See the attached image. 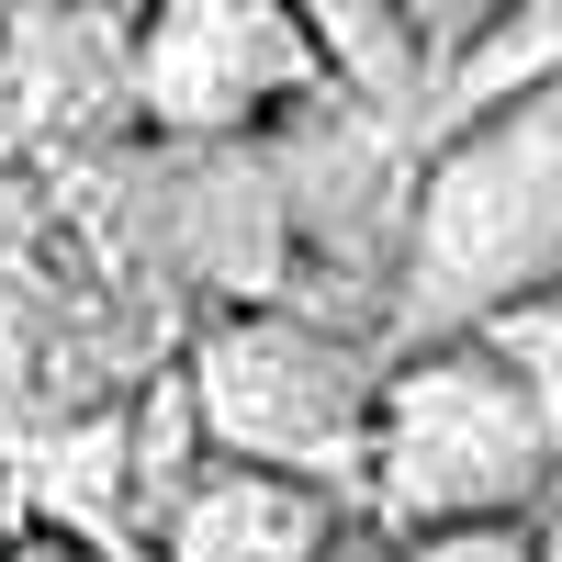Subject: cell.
<instances>
[{
  "label": "cell",
  "mask_w": 562,
  "mask_h": 562,
  "mask_svg": "<svg viewBox=\"0 0 562 562\" xmlns=\"http://www.w3.org/2000/svg\"><path fill=\"white\" fill-rule=\"evenodd\" d=\"M484 349H495V360L540 394L551 439H562V293H551V304H529V315H495V326H484Z\"/></svg>",
  "instance_id": "obj_6"
},
{
  "label": "cell",
  "mask_w": 562,
  "mask_h": 562,
  "mask_svg": "<svg viewBox=\"0 0 562 562\" xmlns=\"http://www.w3.org/2000/svg\"><path fill=\"white\" fill-rule=\"evenodd\" d=\"M338 562H383V551H371V540H338Z\"/></svg>",
  "instance_id": "obj_9"
},
{
  "label": "cell",
  "mask_w": 562,
  "mask_h": 562,
  "mask_svg": "<svg viewBox=\"0 0 562 562\" xmlns=\"http://www.w3.org/2000/svg\"><path fill=\"white\" fill-rule=\"evenodd\" d=\"M180 394L203 416V450L237 461V473H281L315 495H349L371 461V405H383V371L349 326H315L293 304H237L203 326Z\"/></svg>",
  "instance_id": "obj_3"
},
{
  "label": "cell",
  "mask_w": 562,
  "mask_h": 562,
  "mask_svg": "<svg viewBox=\"0 0 562 562\" xmlns=\"http://www.w3.org/2000/svg\"><path fill=\"white\" fill-rule=\"evenodd\" d=\"M360 484L394 518V540H416V529H484V518H540V506L562 495V439H551L540 394L484 338H428L416 360L383 371Z\"/></svg>",
  "instance_id": "obj_2"
},
{
  "label": "cell",
  "mask_w": 562,
  "mask_h": 562,
  "mask_svg": "<svg viewBox=\"0 0 562 562\" xmlns=\"http://www.w3.org/2000/svg\"><path fill=\"white\" fill-rule=\"evenodd\" d=\"M383 562H540V518H484V529H416Z\"/></svg>",
  "instance_id": "obj_7"
},
{
  "label": "cell",
  "mask_w": 562,
  "mask_h": 562,
  "mask_svg": "<svg viewBox=\"0 0 562 562\" xmlns=\"http://www.w3.org/2000/svg\"><path fill=\"white\" fill-rule=\"evenodd\" d=\"M326 90L315 57V23L304 12H237V0H192V12H158L135 23V68H124V102L169 124V135H237L281 102Z\"/></svg>",
  "instance_id": "obj_4"
},
{
  "label": "cell",
  "mask_w": 562,
  "mask_h": 562,
  "mask_svg": "<svg viewBox=\"0 0 562 562\" xmlns=\"http://www.w3.org/2000/svg\"><path fill=\"white\" fill-rule=\"evenodd\" d=\"M0 562H102V551H90V540H68V529H23Z\"/></svg>",
  "instance_id": "obj_8"
},
{
  "label": "cell",
  "mask_w": 562,
  "mask_h": 562,
  "mask_svg": "<svg viewBox=\"0 0 562 562\" xmlns=\"http://www.w3.org/2000/svg\"><path fill=\"white\" fill-rule=\"evenodd\" d=\"M12 540H23V529H12V495H0V551H12Z\"/></svg>",
  "instance_id": "obj_10"
},
{
  "label": "cell",
  "mask_w": 562,
  "mask_h": 562,
  "mask_svg": "<svg viewBox=\"0 0 562 562\" xmlns=\"http://www.w3.org/2000/svg\"><path fill=\"white\" fill-rule=\"evenodd\" d=\"M338 540H349V495L237 473V461H203V484L158 518V562H338Z\"/></svg>",
  "instance_id": "obj_5"
},
{
  "label": "cell",
  "mask_w": 562,
  "mask_h": 562,
  "mask_svg": "<svg viewBox=\"0 0 562 562\" xmlns=\"http://www.w3.org/2000/svg\"><path fill=\"white\" fill-rule=\"evenodd\" d=\"M562 293V79L473 102L416 180L405 304L428 338H484L495 315Z\"/></svg>",
  "instance_id": "obj_1"
}]
</instances>
